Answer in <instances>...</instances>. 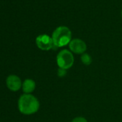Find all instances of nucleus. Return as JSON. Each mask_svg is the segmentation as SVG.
Instances as JSON below:
<instances>
[{
    "instance_id": "6",
    "label": "nucleus",
    "mask_w": 122,
    "mask_h": 122,
    "mask_svg": "<svg viewBox=\"0 0 122 122\" xmlns=\"http://www.w3.org/2000/svg\"><path fill=\"white\" fill-rule=\"evenodd\" d=\"M7 86L8 88L12 91H17L22 86L21 79L15 75H11L7 78Z\"/></svg>"
},
{
    "instance_id": "9",
    "label": "nucleus",
    "mask_w": 122,
    "mask_h": 122,
    "mask_svg": "<svg viewBox=\"0 0 122 122\" xmlns=\"http://www.w3.org/2000/svg\"><path fill=\"white\" fill-rule=\"evenodd\" d=\"M67 74V70L59 68L57 70V76L59 77H65Z\"/></svg>"
},
{
    "instance_id": "8",
    "label": "nucleus",
    "mask_w": 122,
    "mask_h": 122,
    "mask_svg": "<svg viewBox=\"0 0 122 122\" xmlns=\"http://www.w3.org/2000/svg\"><path fill=\"white\" fill-rule=\"evenodd\" d=\"M81 60L82 61V63L86 66H89L92 63V57H91L89 54L86 53V52L81 55Z\"/></svg>"
},
{
    "instance_id": "3",
    "label": "nucleus",
    "mask_w": 122,
    "mask_h": 122,
    "mask_svg": "<svg viewBox=\"0 0 122 122\" xmlns=\"http://www.w3.org/2000/svg\"><path fill=\"white\" fill-rule=\"evenodd\" d=\"M56 62L59 68L68 70L74 63V56L73 52L68 50H63L58 52L56 57Z\"/></svg>"
},
{
    "instance_id": "4",
    "label": "nucleus",
    "mask_w": 122,
    "mask_h": 122,
    "mask_svg": "<svg viewBox=\"0 0 122 122\" xmlns=\"http://www.w3.org/2000/svg\"><path fill=\"white\" fill-rule=\"evenodd\" d=\"M36 45L42 50H50L54 47L52 37L47 35H40L36 38Z\"/></svg>"
},
{
    "instance_id": "10",
    "label": "nucleus",
    "mask_w": 122,
    "mask_h": 122,
    "mask_svg": "<svg viewBox=\"0 0 122 122\" xmlns=\"http://www.w3.org/2000/svg\"><path fill=\"white\" fill-rule=\"evenodd\" d=\"M71 122H88V121L86 118L82 117V116H78V117L74 118Z\"/></svg>"
},
{
    "instance_id": "7",
    "label": "nucleus",
    "mask_w": 122,
    "mask_h": 122,
    "mask_svg": "<svg viewBox=\"0 0 122 122\" xmlns=\"http://www.w3.org/2000/svg\"><path fill=\"white\" fill-rule=\"evenodd\" d=\"M35 82L32 79H26L23 82L22 86V90L24 93H25L26 94H30V93L33 92L35 89Z\"/></svg>"
},
{
    "instance_id": "2",
    "label": "nucleus",
    "mask_w": 122,
    "mask_h": 122,
    "mask_svg": "<svg viewBox=\"0 0 122 122\" xmlns=\"http://www.w3.org/2000/svg\"><path fill=\"white\" fill-rule=\"evenodd\" d=\"M72 37L71 30L66 26H60L57 27L52 32V39L54 47H62L69 45Z\"/></svg>"
},
{
    "instance_id": "5",
    "label": "nucleus",
    "mask_w": 122,
    "mask_h": 122,
    "mask_svg": "<svg viewBox=\"0 0 122 122\" xmlns=\"http://www.w3.org/2000/svg\"><path fill=\"white\" fill-rule=\"evenodd\" d=\"M70 50L75 54H83L86 52L87 50V45L86 42L78 38L73 39L71 41V42L68 45Z\"/></svg>"
},
{
    "instance_id": "1",
    "label": "nucleus",
    "mask_w": 122,
    "mask_h": 122,
    "mask_svg": "<svg viewBox=\"0 0 122 122\" xmlns=\"http://www.w3.org/2000/svg\"><path fill=\"white\" fill-rule=\"evenodd\" d=\"M20 111L25 115H31L36 113L40 108V102L37 98L31 94H23L18 101Z\"/></svg>"
},
{
    "instance_id": "11",
    "label": "nucleus",
    "mask_w": 122,
    "mask_h": 122,
    "mask_svg": "<svg viewBox=\"0 0 122 122\" xmlns=\"http://www.w3.org/2000/svg\"><path fill=\"white\" fill-rule=\"evenodd\" d=\"M121 17H122V11H121Z\"/></svg>"
}]
</instances>
